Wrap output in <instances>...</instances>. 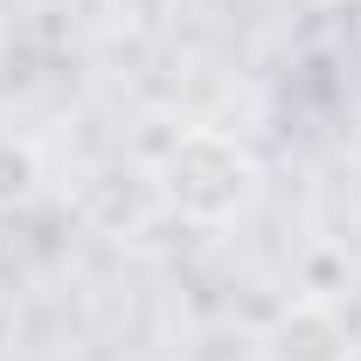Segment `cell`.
<instances>
[{
    "instance_id": "obj_1",
    "label": "cell",
    "mask_w": 361,
    "mask_h": 361,
    "mask_svg": "<svg viewBox=\"0 0 361 361\" xmlns=\"http://www.w3.org/2000/svg\"><path fill=\"white\" fill-rule=\"evenodd\" d=\"M167 202H174L188 223H229L243 202H250V188H257V167H250V153L243 146H229L223 133H188L167 153Z\"/></svg>"
},
{
    "instance_id": "obj_2",
    "label": "cell",
    "mask_w": 361,
    "mask_h": 361,
    "mask_svg": "<svg viewBox=\"0 0 361 361\" xmlns=\"http://www.w3.org/2000/svg\"><path fill=\"white\" fill-rule=\"evenodd\" d=\"M271 361H348V334H341L326 313L299 306L292 319H278V334H271Z\"/></svg>"
},
{
    "instance_id": "obj_3",
    "label": "cell",
    "mask_w": 361,
    "mask_h": 361,
    "mask_svg": "<svg viewBox=\"0 0 361 361\" xmlns=\"http://www.w3.org/2000/svg\"><path fill=\"white\" fill-rule=\"evenodd\" d=\"M28 188H35V153L21 139H0V209H14Z\"/></svg>"
}]
</instances>
